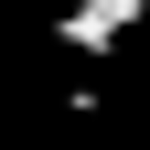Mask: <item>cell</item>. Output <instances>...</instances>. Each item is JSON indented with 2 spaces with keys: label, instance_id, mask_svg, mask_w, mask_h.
I'll return each instance as SVG.
<instances>
[{
  "label": "cell",
  "instance_id": "6da1fadb",
  "mask_svg": "<svg viewBox=\"0 0 150 150\" xmlns=\"http://www.w3.org/2000/svg\"><path fill=\"white\" fill-rule=\"evenodd\" d=\"M139 11H150V0H75V11H64V22H54V32H64V43H86V54H97L107 32H129V22H139Z\"/></svg>",
  "mask_w": 150,
  "mask_h": 150
}]
</instances>
